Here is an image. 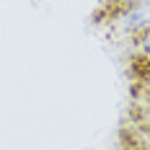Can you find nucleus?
I'll return each mask as SVG.
<instances>
[{"label":"nucleus","instance_id":"nucleus-1","mask_svg":"<svg viewBox=\"0 0 150 150\" xmlns=\"http://www.w3.org/2000/svg\"><path fill=\"white\" fill-rule=\"evenodd\" d=\"M148 0H109V11H119V8H129V5H140Z\"/></svg>","mask_w":150,"mask_h":150}]
</instances>
